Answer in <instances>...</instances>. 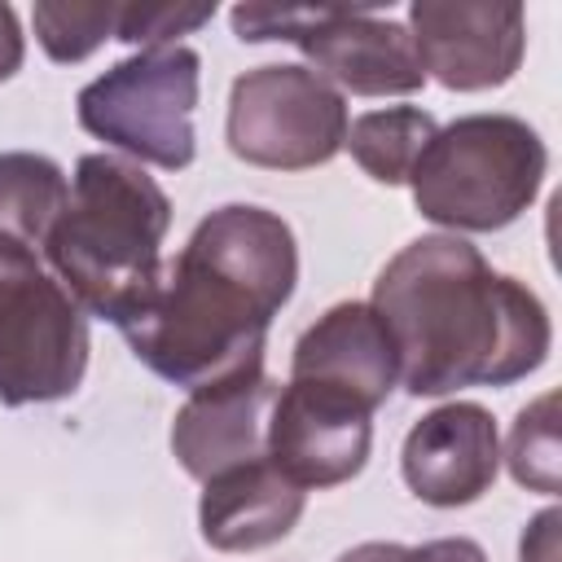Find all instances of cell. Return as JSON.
Segmentation results:
<instances>
[{
    "label": "cell",
    "mask_w": 562,
    "mask_h": 562,
    "mask_svg": "<svg viewBox=\"0 0 562 562\" xmlns=\"http://www.w3.org/2000/svg\"><path fill=\"white\" fill-rule=\"evenodd\" d=\"M299 281L294 228L255 202L215 206L162 263L145 303L119 325L162 382L202 391L263 369L272 316Z\"/></svg>",
    "instance_id": "cell-1"
},
{
    "label": "cell",
    "mask_w": 562,
    "mask_h": 562,
    "mask_svg": "<svg viewBox=\"0 0 562 562\" xmlns=\"http://www.w3.org/2000/svg\"><path fill=\"white\" fill-rule=\"evenodd\" d=\"M369 307L391 334L400 386L417 400L465 386H514L553 347L540 294L496 272L457 233H426L395 250L373 281Z\"/></svg>",
    "instance_id": "cell-2"
},
{
    "label": "cell",
    "mask_w": 562,
    "mask_h": 562,
    "mask_svg": "<svg viewBox=\"0 0 562 562\" xmlns=\"http://www.w3.org/2000/svg\"><path fill=\"white\" fill-rule=\"evenodd\" d=\"M167 228L171 198L140 162L119 154H83L44 255L53 277L83 312L123 325L162 272Z\"/></svg>",
    "instance_id": "cell-3"
},
{
    "label": "cell",
    "mask_w": 562,
    "mask_h": 562,
    "mask_svg": "<svg viewBox=\"0 0 562 562\" xmlns=\"http://www.w3.org/2000/svg\"><path fill=\"white\" fill-rule=\"evenodd\" d=\"M549 149L518 114H461L430 136L408 171L413 206L448 233H496L540 193Z\"/></svg>",
    "instance_id": "cell-4"
},
{
    "label": "cell",
    "mask_w": 562,
    "mask_h": 562,
    "mask_svg": "<svg viewBox=\"0 0 562 562\" xmlns=\"http://www.w3.org/2000/svg\"><path fill=\"white\" fill-rule=\"evenodd\" d=\"M202 92V57L184 44L140 48L79 88V127L132 162L184 171L198 154L193 110Z\"/></svg>",
    "instance_id": "cell-5"
},
{
    "label": "cell",
    "mask_w": 562,
    "mask_h": 562,
    "mask_svg": "<svg viewBox=\"0 0 562 562\" xmlns=\"http://www.w3.org/2000/svg\"><path fill=\"white\" fill-rule=\"evenodd\" d=\"M88 373V321L35 250L0 237V404H53Z\"/></svg>",
    "instance_id": "cell-6"
},
{
    "label": "cell",
    "mask_w": 562,
    "mask_h": 562,
    "mask_svg": "<svg viewBox=\"0 0 562 562\" xmlns=\"http://www.w3.org/2000/svg\"><path fill=\"white\" fill-rule=\"evenodd\" d=\"M233 31L241 44L285 40L307 57L329 88L356 97H408L426 83L404 22L373 9H277L237 4Z\"/></svg>",
    "instance_id": "cell-7"
},
{
    "label": "cell",
    "mask_w": 562,
    "mask_h": 562,
    "mask_svg": "<svg viewBox=\"0 0 562 562\" xmlns=\"http://www.w3.org/2000/svg\"><path fill=\"white\" fill-rule=\"evenodd\" d=\"M351 114L338 88L299 61H268L233 79L224 136L228 149L268 171H307L347 140Z\"/></svg>",
    "instance_id": "cell-8"
},
{
    "label": "cell",
    "mask_w": 562,
    "mask_h": 562,
    "mask_svg": "<svg viewBox=\"0 0 562 562\" xmlns=\"http://www.w3.org/2000/svg\"><path fill=\"white\" fill-rule=\"evenodd\" d=\"M373 448V408L356 395L290 378L268 413V461L303 492L351 483Z\"/></svg>",
    "instance_id": "cell-9"
},
{
    "label": "cell",
    "mask_w": 562,
    "mask_h": 562,
    "mask_svg": "<svg viewBox=\"0 0 562 562\" xmlns=\"http://www.w3.org/2000/svg\"><path fill=\"white\" fill-rule=\"evenodd\" d=\"M408 35L426 79L448 92H487L518 75L527 53V13L522 4L413 0Z\"/></svg>",
    "instance_id": "cell-10"
},
{
    "label": "cell",
    "mask_w": 562,
    "mask_h": 562,
    "mask_svg": "<svg viewBox=\"0 0 562 562\" xmlns=\"http://www.w3.org/2000/svg\"><path fill=\"white\" fill-rule=\"evenodd\" d=\"M400 474L422 505L457 509L492 492L501 474V430L483 404L452 400L430 408L400 448Z\"/></svg>",
    "instance_id": "cell-11"
},
{
    "label": "cell",
    "mask_w": 562,
    "mask_h": 562,
    "mask_svg": "<svg viewBox=\"0 0 562 562\" xmlns=\"http://www.w3.org/2000/svg\"><path fill=\"white\" fill-rule=\"evenodd\" d=\"M281 382L263 369L241 373L233 382H215L202 391H189L171 422V452L180 470L198 483H206L220 470H233L241 461H255L268 452V413Z\"/></svg>",
    "instance_id": "cell-12"
},
{
    "label": "cell",
    "mask_w": 562,
    "mask_h": 562,
    "mask_svg": "<svg viewBox=\"0 0 562 562\" xmlns=\"http://www.w3.org/2000/svg\"><path fill=\"white\" fill-rule=\"evenodd\" d=\"M290 378L347 391L378 413L386 395L400 386V364L378 312L360 299H347L299 334L290 351Z\"/></svg>",
    "instance_id": "cell-13"
},
{
    "label": "cell",
    "mask_w": 562,
    "mask_h": 562,
    "mask_svg": "<svg viewBox=\"0 0 562 562\" xmlns=\"http://www.w3.org/2000/svg\"><path fill=\"white\" fill-rule=\"evenodd\" d=\"M307 492L294 487L268 457L220 470L202 483L198 531L220 553H255L294 531Z\"/></svg>",
    "instance_id": "cell-14"
},
{
    "label": "cell",
    "mask_w": 562,
    "mask_h": 562,
    "mask_svg": "<svg viewBox=\"0 0 562 562\" xmlns=\"http://www.w3.org/2000/svg\"><path fill=\"white\" fill-rule=\"evenodd\" d=\"M70 198V176L48 154L4 149L0 154V237L26 250H44L53 224Z\"/></svg>",
    "instance_id": "cell-15"
},
{
    "label": "cell",
    "mask_w": 562,
    "mask_h": 562,
    "mask_svg": "<svg viewBox=\"0 0 562 562\" xmlns=\"http://www.w3.org/2000/svg\"><path fill=\"white\" fill-rule=\"evenodd\" d=\"M439 132L435 114L422 105H386V110H364L351 119L342 149H351L356 167L378 180V184H408L413 162Z\"/></svg>",
    "instance_id": "cell-16"
},
{
    "label": "cell",
    "mask_w": 562,
    "mask_h": 562,
    "mask_svg": "<svg viewBox=\"0 0 562 562\" xmlns=\"http://www.w3.org/2000/svg\"><path fill=\"white\" fill-rule=\"evenodd\" d=\"M505 465L518 487L558 496V395L553 391L518 408L505 443Z\"/></svg>",
    "instance_id": "cell-17"
},
{
    "label": "cell",
    "mask_w": 562,
    "mask_h": 562,
    "mask_svg": "<svg viewBox=\"0 0 562 562\" xmlns=\"http://www.w3.org/2000/svg\"><path fill=\"white\" fill-rule=\"evenodd\" d=\"M31 26H35V40L40 48L70 66V61H83L92 57L105 40H114L119 31V4L105 0V4H66V0H40L31 9Z\"/></svg>",
    "instance_id": "cell-18"
},
{
    "label": "cell",
    "mask_w": 562,
    "mask_h": 562,
    "mask_svg": "<svg viewBox=\"0 0 562 562\" xmlns=\"http://www.w3.org/2000/svg\"><path fill=\"white\" fill-rule=\"evenodd\" d=\"M215 18V4H119L114 40L140 48H171Z\"/></svg>",
    "instance_id": "cell-19"
},
{
    "label": "cell",
    "mask_w": 562,
    "mask_h": 562,
    "mask_svg": "<svg viewBox=\"0 0 562 562\" xmlns=\"http://www.w3.org/2000/svg\"><path fill=\"white\" fill-rule=\"evenodd\" d=\"M404 562H487V553H483V544H474L465 536H439V540L404 549Z\"/></svg>",
    "instance_id": "cell-20"
},
{
    "label": "cell",
    "mask_w": 562,
    "mask_h": 562,
    "mask_svg": "<svg viewBox=\"0 0 562 562\" xmlns=\"http://www.w3.org/2000/svg\"><path fill=\"white\" fill-rule=\"evenodd\" d=\"M22 57H26V35L18 26V13L13 4H0V83L22 70Z\"/></svg>",
    "instance_id": "cell-21"
},
{
    "label": "cell",
    "mask_w": 562,
    "mask_h": 562,
    "mask_svg": "<svg viewBox=\"0 0 562 562\" xmlns=\"http://www.w3.org/2000/svg\"><path fill=\"white\" fill-rule=\"evenodd\" d=\"M404 549L408 544H395V540H364V544L338 553V562H404Z\"/></svg>",
    "instance_id": "cell-22"
}]
</instances>
